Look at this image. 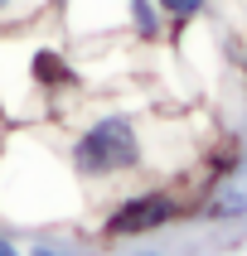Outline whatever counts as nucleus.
Instances as JSON below:
<instances>
[{"label":"nucleus","instance_id":"6e6552de","mask_svg":"<svg viewBox=\"0 0 247 256\" xmlns=\"http://www.w3.org/2000/svg\"><path fill=\"white\" fill-rule=\"evenodd\" d=\"M0 256H25V252H20V242H15L10 232H0Z\"/></svg>","mask_w":247,"mask_h":256},{"label":"nucleus","instance_id":"423d86ee","mask_svg":"<svg viewBox=\"0 0 247 256\" xmlns=\"http://www.w3.org/2000/svg\"><path fill=\"white\" fill-rule=\"evenodd\" d=\"M49 0H0V20H34Z\"/></svg>","mask_w":247,"mask_h":256},{"label":"nucleus","instance_id":"9d476101","mask_svg":"<svg viewBox=\"0 0 247 256\" xmlns=\"http://www.w3.org/2000/svg\"><path fill=\"white\" fill-rule=\"evenodd\" d=\"M242 72H247V58H242Z\"/></svg>","mask_w":247,"mask_h":256},{"label":"nucleus","instance_id":"20e7f679","mask_svg":"<svg viewBox=\"0 0 247 256\" xmlns=\"http://www.w3.org/2000/svg\"><path fill=\"white\" fill-rule=\"evenodd\" d=\"M126 14L141 39H160V5L155 0H126Z\"/></svg>","mask_w":247,"mask_h":256},{"label":"nucleus","instance_id":"39448f33","mask_svg":"<svg viewBox=\"0 0 247 256\" xmlns=\"http://www.w3.org/2000/svg\"><path fill=\"white\" fill-rule=\"evenodd\" d=\"M155 5H160V14H170V20H179V24H184V20L203 14V5H208V0H155Z\"/></svg>","mask_w":247,"mask_h":256},{"label":"nucleus","instance_id":"1a4fd4ad","mask_svg":"<svg viewBox=\"0 0 247 256\" xmlns=\"http://www.w3.org/2000/svg\"><path fill=\"white\" fill-rule=\"evenodd\" d=\"M136 256H165V252H136Z\"/></svg>","mask_w":247,"mask_h":256},{"label":"nucleus","instance_id":"0eeeda50","mask_svg":"<svg viewBox=\"0 0 247 256\" xmlns=\"http://www.w3.org/2000/svg\"><path fill=\"white\" fill-rule=\"evenodd\" d=\"M25 256H73V252H68L63 242H34V246H29Z\"/></svg>","mask_w":247,"mask_h":256},{"label":"nucleus","instance_id":"f03ea898","mask_svg":"<svg viewBox=\"0 0 247 256\" xmlns=\"http://www.w3.org/2000/svg\"><path fill=\"white\" fill-rule=\"evenodd\" d=\"M174 218H179V203H174L170 194H131V198H121L112 213H107L102 232H107V237H145V232L170 228Z\"/></svg>","mask_w":247,"mask_h":256},{"label":"nucleus","instance_id":"f257e3e1","mask_svg":"<svg viewBox=\"0 0 247 256\" xmlns=\"http://www.w3.org/2000/svg\"><path fill=\"white\" fill-rule=\"evenodd\" d=\"M73 174L78 179H116L141 164V130L126 112H107L97 121H87L68 145Z\"/></svg>","mask_w":247,"mask_h":256},{"label":"nucleus","instance_id":"7ed1b4c3","mask_svg":"<svg viewBox=\"0 0 247 256\" xmlns=\"http://www.w3.org/2000/svg\"><path fill=\"white\" fill-rule=\"evenodd\" d=\"M203 213L213 218V222H223V218H242V213H247V164H237L228 179H218V188H213V198H208V208H203Z\"/></svg>","mask_w":247,"mask_h":256}]
</instances>
